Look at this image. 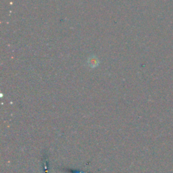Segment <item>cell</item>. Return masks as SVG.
I'll list each match as a JSON object with an SVG mask.
<instances>
[{
  "mask_svg": "<svg viewBox=\"0 0 173 173\" xmlns=\"http://www.w3.org/2000/svg\"><path fill=\"white\" fill-rule=\"evenodd\" d=\"M89 64H90L91 66L95 67L98 64V61H97V59L95 58H93V57H92L90 60H89Z\"/></svg>",
  "mask_w": 173,
  "mask_h": 173,
  "instance_id": "6da1fadb",
  "label": "cell"
}]
</instances>
